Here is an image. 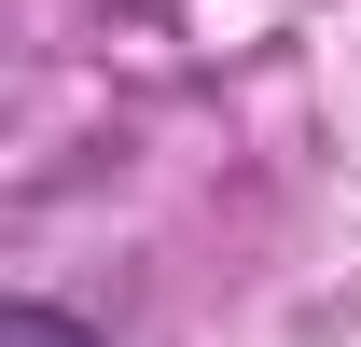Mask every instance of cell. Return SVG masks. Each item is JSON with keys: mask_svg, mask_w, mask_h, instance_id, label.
<instances>
[{"mask_svg": "<svg viewBox=\"0 0 361 347\" xmlns=\"http://www.w3.org/2000/svg\"><path fill=\"white\" fill-rule=\"evenodd\" d=\"M0 347H111V334L70 319V305H42V292H14V305H0Z\"/></svg>", "mask_w": 361, "mask_h": 347, "instance_id": "6da1fadb", "label": "cell"}]
</instances>
